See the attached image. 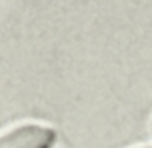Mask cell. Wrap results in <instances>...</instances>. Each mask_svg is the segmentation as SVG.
Here are the masks:
<instances>
[{
	"mask_svg": "<svg viewBox=\"0 0 152 148\" xmlns=\"http://www.w3.org/2000/svg\"><path fill=\"white\" fill-rule=\"evenodd\" d=\"M54 131L41 123H23L0 133V148H50Z\"/></svg>",
	"mask_w": 152,
	"mask_h": 148,
	"instance_id": "cell-1",
	"label": "cell"
},
{
	"mask_svg": "<svg viewBox=\"0 0 152 148\" xmlns=\"http://www.w3.org/2000/svg\"><path fill=\"white\" fill-rule=\"evenodd\" d=\"M145 148H152V146H145Z\"/></svg>",
	"mask_w": 152,
	"mask_h": 148,
	"instance_id": "cell-2",
	"label": "cell"
}]
</instances>
